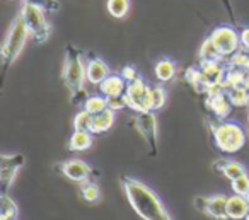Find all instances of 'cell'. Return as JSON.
<instances>
[{
  "label": "cell",
  "instance_id": "1",
  "mask_svg": "<svg viewBox=\"0 0 249 220\" xmlns=\"http://www.w3.org/2000/svg\"><path fill=\"white\" fill-rule=\"evenodd\" d=\"M121 184H123L124 195L128 198L132 208L143 220H173L159 196L142 181L133 178H123Z\"/></svg>",
  "mask_w": 249,
  "mask_h": 220
},
{
  "label": "cell",
  "instance_id": "2",
  "mask_svg": "<svg viewBox=\"0 0 249 220\" xmlns=\"http://www.w3.org/2000/svg\"><path fill=\"white\" fill-rule=\"evenodd\" d=\"M86 67L82 60V53L77 46L69 45L65 52V60H63V84L69 89L70 101L73 104L80 103V97H84L86 91H84V82L87 79Z\"/></svg>",
  "mask_w": 249,
  "mask_h": 220
},
{
  "label": "cell",
  "instance_id": "3",
  "mask_svg": "<svg viewBox=\"0 0 249 220\" xmlns=\"http://www.w3.org/2000/svg\"><path fill=\"white\" fill-rule=\"evenodd\" d=\"M29 29L26 26L24 19H22L21 12L14 18L11 28L5 36L4 46H2V60H4L5 65H11L18 60V56L21 55V52L24 50V45L29 38Z\"/></svg>",
  "mask_w": 249,
  "mask_h": 220
},
{
  "label": "cell",
  "instance_id": "4",
  "mask_svg": "<svg viewBox=\"0 0 249 220\" xmlns=\"http://www.w3.org/2000/svg\"><path fill=\"white\" fill-rule=\"evenodd\" d=\"M213 138L217 147L225 154H234V152L241 150L244 145L246 135L241 125L234 123V121H225L220 123L218 127H213Z\"/></svg>",
  "mask_w": 249,
  "mask_h": 220
},
{
  "label": "cell",
  "instance_id": "5",
  "mask_svg": "<svg viewBox=\"0 0 249 220\" xmlns=\"http://www.w3.org/2000/svg\"><path fill=\"white\" fill-rule=\"evenodd\" d=\"M45 12L46 11H43L41 7H38L35 4H29V2H24L21 9L22 19H24L31 36L38 43H45L50 38V35H52V26L46 21Z\"/></svg>",
  "mask_w": 249,
  "mask_h": 220
},
{
  "label": "cell",
  "instance_id": "6",
  "mask_svg": "<svg viewBox=\"0 0 249 220\" xmlns=\"http://www.w3.org/2000/svg\"><path fill=\"white\" fill-rule=\"evenodd\" d=\"M124 99H126L128 108H132L137 113L152 111V89L140 77H137L135 80L126 84Z\"/></svg>",
  "mask_w": 249,
  "mask_h": 220
},
{
  "label": "cell",
  "instance_id": "7",
  "mask_svg": "<svg viewBox=\"0 0 249 220\" xmlns=\"http://www.w3.org/2000/svg\"><path fill=\"white\" fill-rule=\"evenodd\" d=\"M210 39L213 41L215 48L218 50V53L222 56L234 55L239 48V43H241V36L232 28H227V26H220V28L213 29L210 35Z\"/></svg>",
  "mask_w": 249,
  "mask_h": 220
},
{
  "label": "cell",
  "instance_id": "8",
  "mask_svg": "<svg viewBox=\"0 0 249 220\" xmlns=\"http://www.w3.org/2000/svg\"><path fill=\"white\" fill-rule=\"evenodd\" d=\"M24 165V157L21 154L14 155H2V164H0V179L4 186V193H7L11 183L14 181L19 169Z\"/></svg>",
  "mask_w": 249,
  "mask_h": 220
},
{
  "label": "cell",
  "instance_id": "9",
  "mask_svg": "<svg viewBox=\"0 0 249 220\" xmlns=\"http://www.w3.org/2000/svg\"><path fill=\"white\" fill-rule=\"evenodd\" d=\"M137 130L142 133V137L145 138V142L149 144V147L152 148V152L156 154V145H157V123L156 116L152 111L147 113H139L137 116Z\"/></svg>",
  "mask_w": 249,
  "mask_h": 220
},
{
  "label": "cell",
  "instance_id": "10",
  "mask_svg": "<svg viewBox=\"0 0 249 220\" xmlns=\"http://www.w3.org/2000/svg\"><path fill=\"white\" fill-rule=\"evenodd\" d=\"M62 172L65 178L72 179L75 183H86L90 176V165L80 159H72L62 164Z\"/></svg>",
  "mask_w": 249,
  "mask_h": 220
},
{
  "label": "cell",
  "instance_id": "11",
  "mask_svg": "<svg viewBox=\"0 0 249 220\" xmlns=\"http://www.w3.org/2000/svg\"><path fill=\"white\" fill-rule=\"evenodd\" d=\"M227 200L229 196L225 195H213L210 198H205L203 212H207L208 215H212L217 220H227Z\"/></svg>",
  "mask_w": 249,
  "mask_h": 220
},
{
  "label": "cell",
  "instance_id": "12",
  "mask_svg": "<svg viewBox=\"0 0 249 220\" xmlns=\"http://www.w3.org/2000/svg\"><path fill=\"white\" fill-rule=\"evenodd\" d=\"M126 80L121 75H107L103 82L99 84V91L103 96L114 97V96H123L126 91Z\"/></svg>",
  "mask_w": 249,
  "mask_h": 220
},
{
  "label": "cell",
  "instance_id": "13",
  "mask_svg": "<svg viewBox=\"0 0 249 220\" xmlns=\"http://www.w3.org/2000/svg\"><path fill=\"white\" fill-rule=\"evenodd\" d=\"M249 213V202L242 195H232L227 200V215L232 220L246 219Z\"/></svg>",
  "mask_w": 249,
  "mask_h": 220
},
{
  "label": "cell",
  "instance_id": "14",
  "mask_svg": "<svg viewBox=\"0 0 249 220\" xmlns=\"http://www.w3.org/2000/svg\"><path fill=\"white\" fill-rule=\"evenodd\" d=\"M86 73H87V80L94 86H99L107 75H109V69L107 65L103 62L101 58H92L86 67Z\"/></svg>",
  "mask_w": 249,
  "mask_h": 220
},
{
  "label": "cell",
  "instance_id": "15",
  "mask_svg": "<svg viewBox=\"0 0 249 220\" xmlns=\"http://www.w3.org/2000/svg\"><path fill=\"white\" fill-rule=\"evenodd\" d=\"M208 104H210L212 111H213L218 118H227L232 108V103H231V99H229V96L225 92H222V91L220 92L212 94Z\"/></svg>",
  "mask_w": 249,
  "mask_h": 220
},
{
  "label": "cell",
  "instance_id": "16",
  "mask_svg": "<svg viewBox=\"0 0 249 220\" xmlns=\"http://www.w3.org/2000/svg\"><path fill=\"white\" fill-rule=\"evenodd\" d=\"M114 123V111L113 110H104L103 113L94 114L92 125H90V133H104L107 131Z\"/></svg>",
  "mask_w": 249,
  "mask_h": 220
},
{
  "label": "cell",
  "instance_id": "17",
  "mask_svg": "<svg viewBox=\"0 0 249 220\" xmlns=\"http://www.w3.org/2000/svg\"><path fill=\"white\" fill-rule=\"evenodd\" d=\"M90 145H92V133L86 130H75L69 142V148L75 152L87 150V148H90Z\"/></svg>",
  "mask_w": 249,
  "mask_h": 220
},
{
  "label": "cell",
  "instance_id": "18",
  "mask_svg": "<svg viewBox=\"0 0 249 220\" xmlns=\"http://www.w3.org/2000/svg\"><path fill=\"white\" fill-rule=\"evenodd\" d=\"M156 77L160 82H167L176 75V63L169 58H162L156 63Z\"/></svg>",
  "mask_w": 249,
  "mask_h": 220
},
{
  "label": "cell",
  "instance_id": "19",
  "mask_svg": "<svg viewBox=\"0 0 249 220\" xmlns=\"http://www.w3.org/2000/svg\"><path fill=\"white\" fill-rule=\"evenodd\" d=\"M222 165H218L220 167V171L224 172V176L227 179H231V181H234V179H237L239 176L246 174V169L244 165L241 164V162H235V161H220Z\"/></svg>",
  "mask_w": 249,
  "mask_h": 220
},
{
  "label": "cell",
  "instance_id": "20",
  "mask_svg": "<svg viewBox=\"0 0 249 220\" xmlns=\"http://www.w3.org/2000/svg\"><path fill=\"white\" fill-rule=\"evenodd\" d=\"M227 96H229V99H231L232 106L242 108V106H248L249 104V91L246 89L244 86H237V87L229 89Z\"/></svg>",
  "mask_w": 249,
  "mask_h": 220
},
{
  "label": "cell",
  "instance_id": "21",
  "mask_svg": "<svg viewBox=\"0 0 249 220\" xmlns=\"http://www.w3.org/2000/svg\"><path fill=\"white\" fill-rule=\"evenodd\" d=\"M84 110L89 111L90 114H99L103 113L104 110H107V97L106 96H90L86 99V103H84Z\"/></svg>",
  "mask_w": 249,
  "mask_h": 220
},
{
  "label": "cell",
  "instance_id": "22",
  "mask_svg": "<svg viewBox=\"0 0 249 220\" xmlns=\"http://www.w3.org/2000/svg\"><path fill=\"white\" fill-rule=\"evenodd\" d=\"M130 11V0H107V12L114 19H123Z\"/></svg>",
  "mask_w": 249,
  "mask_h": 220
},
{
  "label": "cell",
  "instance_id": "23",
  "mask_svg": "<svg viewBox=\"0 0 249 220\" xmlns=\"http://www.w3.org/2000/svg\"><path fill=\"white\" fill-rule=\"evenodd\" d=\"M0 203H2V219L0 220H16L18 219V205H16L14 200L9 198L7 193L2 195Z\"/></svg>",
  "mask_w": 249,
  "mask_h": 220
},
{
  "label": "cell",
  "instance_id": "24",
  "mask_svg": "<svg viewBox=\"0 0 249 220\" xmlns=\"http://www.w3.org/2000/svg\"><path fill=\"white\" fill-rule=\"evenodd\" d=\"M200 58H201V60H213V62H218V60L222 58V55L218 53V50L215 48L213 41H212L210 38L205 39V43L201 45Z\"/></svg>",
  "mask_w": 249,
  "mask_h": 220
},
{
  "label": "cell",
  "instance_id": "25",
  "mask_svg": "<svg viewBox=\"0 0 249 220\" xmlns=\"http://www.w3.org/2000/svg\"><path fill=\"white\" fill-rule=\"evenodd\" d=\"M90 125H92V114L86 110L79 111V113L75 114V118H73V128H75V130L90 131Z\"/></svg>",
  "mask_w": 249,
  "mask_h": 220
},
{
  "label": "cell",
  "instance_id": "26",
  "mask_svg": "<svg viewBox=\"0 0 249 220\" xmlns=\"http://www.w3.org/2000/svg\"><path fill=\"white\" fill-rule=\"evenodd\" d=\"M232 189H234L235 195L248 196L249 195V176L242 174V176H239L237 179H234V181H232Z\"/></svg>",
  "mask_w": 249,
  "mask_h": 220
},
{
  "label": "cell",
  "instance_id": "27",
  "mask_svg": "<svg viewBox=\"0 0 249 220\" xmlns=\"http://www.w3.org/2000/svg\"><path fill=\"white\" fill-rule=\"evenodd\" d=\"M167 99V94L162 87H152V111H157L166 104Z\"/></svg>",
  "mask_w": 249,
  "mask_h": 220
},
{
  "label": "cell",
  "instance_id": "28",
  "mask_svg": "<svg viewBox=\"0 0 249 220\" xmlns=\"http://www.w3.org/2000/svg\"><path fill=\"white\" fill-rule=\"evenodd\" d=\"M99 186L94 184V183H87L86 186L82 188V198L86 200V202H96V200H99Z\"/></svg>",
  "mask_w": 249,
  "mask_h": 220
},
{
  "label": "cell",
  "instance_id": "29",
  "mask_svg": "<svg viewBox=\"0 0 249 220\" xmlns=\"http://www.w3.org/2000/svg\"><path fill=\"white\" fill-rule=\"evenodd\" d=\"M29 4H35L38 7H41L46 12H58L60 11V2L58 0H24Z\"/></svg>",
  "mask_w": 249,
  "mask_h": 220
},
{
  "label": "cell",
  "instance_id": "30",
  "mask_svg": "<svg viewBox=\"0 0 249 220\" xmlns=\"http://www.w3.org/2000/svg\"><path fill=\"white\" fill-rule=\"evenodd\" d=\"M124 106H128V104H126V99H124V94L123 96L107 97V108H109V110H113V111L123 110Z\"/></svg>",
  "mask_w": 249,
  "mask_h": 220
},
{
  "label": "cell",
  "instance_id": "31",
  "mask_svg": "<svg viewBox=\"0 0 249 220\" xmlns=\"http://www.w3.org/2000/svg\"><path fill=\"white\" fill-rule=\"evenodd\" d=\"M121 77H123L126 82H132V80H135L137 77H139V73H137V69L132 65H126L123 70H121Z\"/></svg>",
  "mask_w": 249,
  "mask_h": 220
},
{
  "label": "cell",
  "instance_id": "32",
  "mask_svg": "<svg viewBox=\"0 0 249 220\" xmlns=\"http://www.w3.org/2000/svg\"><path fill=\"white\" fill-rule=\"evenodd\" d=\"M239 36H241V45L244 46L246 50H249V28L244 29Z\"/></svg>",
  "mask_w": 249,
  "mask_h": 220
},
{
  "label": "cell",
  "instance_id": "33",
  "mask_svg": "<svg viewBox=\"0 0 249 220\" xmlns=\"http://www.w3.org/2000/svg\"><path fill=\"white\" fill-rule=\"evenodd\" d=\"M242 86L249 91V72H246V77H244V82H242Z\"/></svg>",
  "mask_w": 249,
  "mask_h": 220
},
{
  "label": "cell",
  "instance_id": "34",
  "mask_svg": "<svg viewBox=\"0 0 249 220\" xmlns=\"http://www.w3.org/2000/svg\"><path fill=\"white\" fill-rule=\"evenodd\" d=\"M246 220H249V213H248V217H246Z\"/></svg>",
  "mask_w": 249,
  "mask_h": 220
},
{
  "label": "cell",
  "instance_id": "35",
  "mask_svg": "<svg viewBox=\"0 0 249 220\" xmlns=\"http://www.w3.org/2000/svg\"><path fill=\"white\" fill-rule=\"evenodd\" d=\"M246 198H248V202H249V195H248V196H246Z\"/></svg>",
  "mask_w": 249,
  "mask_h": 220
}]
</instances>
